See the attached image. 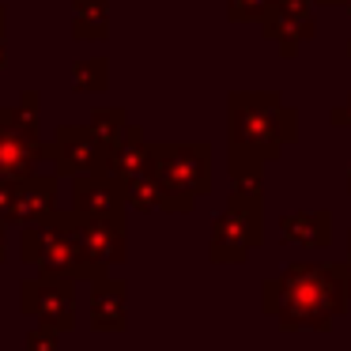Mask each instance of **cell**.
I'll use <instances>...</instances> for the list:
<instances>
[{"label": "cell", "mask_w": 351, "mask_h": 351, "mask_svg": "<svg viewBox=\"0 0 351 351\" xmlns=\"http://www.w3.org/2000/svg\"><path fill=\"white\" fill-rule=\"evenodd\" d=\"M351 306L348 268L343 265H287L283 276L265 283V313H276L287 332L295 328H313L328 332L336 317H343Z\"/></svg>", "instance_id": "obj_1"}, {"label": "cell", "mask_w": 351, "mask_h": 351, "mask_svg": "<svg viewBox=\"0 0 351 351\" xmlns=\"http://www.w3.org/2000/svg\"><path fill=\"white\" fill-rule=\"evenodd\" d=\"M230 174L261 178V167L280 159L298 136V117L276 91H234L230 95Z\"/></svg>", "instance_id": "obj_2"}, {"label": "cell", "mask_w": 351, "mask_h": 351, "mask_svg": "<svg viewBox=\"0 0 351 351\" xmlns=\"http://www.w3.org/2000/svg\"><path fill=\"white\" fill-rule=\"evenodd\" d=\"M261 242V178L234 182L230 208L215 219L212 257L215 261H245V253Z\"/></svg>", "instance_id": "obj_3"}, {"label": "cell", "mask_w": 351, "mask_h": 351, "mask_svg": "<svg viewBox=\"0 0 351 351\" xmlns=\"http://www.w3.org/2000/svg\"><path fill=\"white\" fill-rule=\"evenodd\" d=\"M212 185V147L208 144H170L159 152V189L178 193L182 208Z\"/></svg>", "instance_id": "obj_4"}, {"label": "cell", "mask_w": 351, "mask_h": 351, "mask_svg": "<svg viewBox=\"0 0 351 351\" xmlns=\"http://www.w3.org/2000/svg\"><path fill=\"white\" fill-rule=\"evenodd\" d=\"M313 0H276L272 8L265 12L261 27L272 42H280V53L283 57H295L302 42L313 38L317 31V19H313Z\"/></svg>", "instance_id": "obj_5"}, {"label": "cell", "mask_w": 351, "mask_h": 351, "mask_svg": "<svg viewBox=\"0 0 351 351\" xmlns=\"http://www.w3.org/2000/svg\"><path fill=\"white\" fill-rule=\"evenodd\" d=\"M280 238L287 245L325 250L332 242V212H291L280 219Z\"/></svg>", "instance_id": "obj_6"}, {"label": "cell", "mask_w": 351, "mask_h": 351, "mask_svg": "<svg viewBox=\"0 0 351 351\" xmlns=\"http://www.w3.org/2000/svg\"><path fill=\"white\" fill-rule=\"evenodd\" d=\"M272 4L276 0H230V19L234 23H261Z\"/></svg>", "instance_id": "obj_7"}, {"label": "cell", "mask_w": 351, "mask_h": 351, "mask_svg": "<svg viewBox=\"0 0 351 351\" xmlns=\"http://www.w3.org/2000/svg\"><path fill=\"white\" fill-rule=\"evenodd\" d=\"M328 121H332L336 129H351V95L340 102V106H332V110H328Z\"/></svg>", "instance_id": "obj_8"}, {"label": "cell", "mask_w": 351, "mask_h": 351, "mask_svg": "<svg viewBox=\"0 0 351 351\" xmlns=\"http://www.w3.org/2000/svg\"><path fill=\"white\" fill-rule=\"evenodd\" d=\"M343 268H348V287H351V230H348V261H343Z\"/></svg>", "instance_id": "obj_9"}, {"label": "cell", "mask_w": 351, "mask_h": 351, "mask_svg": "<svg viewBox=\"0 0 351 351\" xmlns=\"http://www.w3.org/2000/svg\"><path fill=\"white\" fill-rule=\"evenodd\" d=\"M313 4H328V8H343V0H313Z\"/></svg>", "instance_id": "obj_10"}, {"label": "cell", "mask_w": 351, "mask_h": 351, "mask_svg": "<svg viewBox=\"0 0 351 351\" xmlns=\"http://www.w3.org/2000/svg\"><path fill=\"white\" fill-rule=\"evenodd\" d=\"M348 193H351V167H348Z\"/></svg>", "instance_id": "obj_11"}, {"label": "cell", "mask_w": 351, "mask_h": 351, "mask_svg": "<svg viewBox=\"0 0 351 351\" xmlns=\"http://www.w3.org/2000/svg\"><path fill=\"white\" fill-rule=\"evenodd\" d=\"M348 57H351V42H348Z\"/></svg>", "instance_id": "obj_12"}]
</instances>
